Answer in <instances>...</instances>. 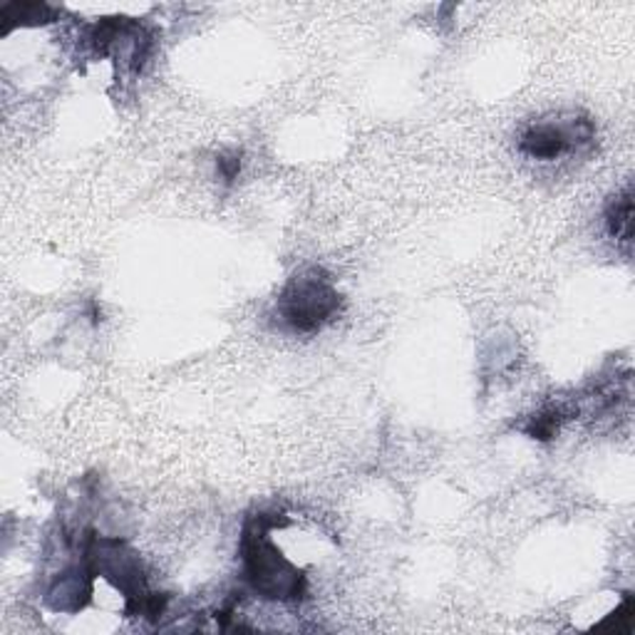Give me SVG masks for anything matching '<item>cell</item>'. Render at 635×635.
I'll use <instances>...</instances> for the list:
<instances>
[{
	"mask_svg": "<svg viewBox=\"0 0 635 635\" xmlns=\"http://www.w3.org/2000/svg\"><path fill=\"white\" fill-rule=\"evenodd\" d=\"M338 310V294L320 278H296L281 300V316L298 332L320 328Z\"/></svg>",
	"mask_w": 635,
	"mask_h": 635,
	"instance_id": "6da1fadb",
	"label": "cell"
},
{
	"mask_svg": "<svg viewBox=\"0 0 635 635\" xmlns=\"http://www.w3.org/2000/svg\"><path fill=\"white\" fill-rule=\"evenodd\" d=\"M606 221H608L611 236L623 241V244H628L631 236H633V194H631V189H626L621 197H616V201H613L611 209H608Z\"/></svg>",
	"mask_w": 635,
	"mask_h": 635,
	"instance_id": "3957f363",
	"label": "cell"
},
{
	"mask_svg": "<svg viewBox=\"0 0 635 635\" xmlns=\"http://www.w3.org/2000/svg\"><path fill=\"white\" fill-rule=\"evenodd\" d=\"M593 139V125L589 119H576L571 127L541 123L529 127L519 139V149L531 159L539 161H553L563 152H569L571 145L589 142Z\"/></svg>",
	"mask_w": 635,
	"mask_h": 635,
	"instance_id": "7a4b0ae2",
	"label": "cell"
},
{
	"mask_svg": "<svg viewBox=\"0 0 635 635\" xmlns=\"http://www.w3.org/2000/svg\"><path fill=\"white\" fill-rule=\"evenodd\" d=\"M239 169H241V159L236 155L219 159V171H221V177H224L226 181L234 179L239 174Z\"/></svg>",
	"mask_w": 635,
	"mask_h": 635,
	"instance_id": "277c9868",
	"label": "cell"
}]
</instances>
